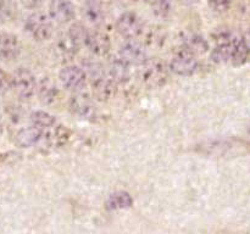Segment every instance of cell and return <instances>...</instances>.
<instances>
[{
  "instance_id": "cell-1",
  "label": "cell",
  "mask_w": 250,
  "mask_h": 234,
  "mask_svg": "<svg viewBox=\"0 0 250 234\" xmlns=\"http://www.w3.org/2000/svg\"><path fill=\"white\" fill-rule=\"evenodd\" d=\"M214 48L210 58L216 65L242 66L250 58V49L241 33H237L229 27H219L211 33Z\"/></svg>"
},
{
  "instance_id": "cell-2",
  "label": "cell",
  "mask_w": 250,
  "mask_h": 234,
  "mask_svg": "<svg viewBox=\"0 0 250 234\" xmlns=\"http://www.w3.org/2000/svg\"><path fill=\"white\" fill-rule=\"evenodd\" d=\"M83 71L92 87L93 98L97 101L106 102L116 95L117 84L110 77L106 67L102 62L95 60H85L83 62Z\"/></svg>"
},
{
  "instance_id": "cell-3",
  "label": "cell",
  "mask_w": 250,
  "mask_h": 234,
  "mask_svg": "<svg viewBox=\"0 0 250 234\" xmlns=\"http://www.w3.org/2000/svg\"><path fill=\"white\" fill-rule=\"evenodd\" d=\"M138 79L148 89H159L166 85L170 77L168 65L158 56H149L138 66Z\"/></svg>"
},
{
  "instance_id": "cell-4",
  "label": "cell",
  "mask_w": 250,
  "mask_h": 234,
  "mask_svg": "<svg viewBox=\"0 0 250 234\" xmlns=\"http://www.w3.org/2000/svg\"><path fill=\"white\" fill-rule=\"evenodd\" d=\"M203 154L214 157H237L250 154V141L238 138L219 139L199 146Z\"/></svg>"
},
{
  "instance_id": "cell-5",
  "label": "cell",
  "mask_w": 250,
  "mask_h": 234,
  "mask_svg": "<svg viewBox=\"0 0 250 234\" xmlns=\"http://www.w3.org/2000/svg\"><path fill=\"white\" fill-rule=\"evenodd\" d=\"M24 32L34 41L43 43L54 36V22L48 14L43 11L32 12L24 21Z\"/></svg>"
},
{
  "instance_id": "cell-6",
  "label": "cell",
  "mask_w": 250,
  "mask_h": 234,
  "mask_svg": "<svg viewBox=\"0 0 250 234\" xmlns=\"http://www.w3.org/2000/svg\"><path fill=\"white\" fill-rule=\"evenodd\" d=\"M146 23L137 12L125 11L116 20V31L126 40H138L146 33Z\"/></svg>"
},
{
  "instance_id": "cell-7",
  "label": "cell",
  "mask_w": 250,
  "mask_h": 234,
  "mask_svg": "<svg viewBox=\"0 0 250 234\" xmlns=\"http://www.w3.org/2000/svg\"><path fill=\"white\" fill-rule=\"evenodd\" d=\"M12 90L21 100L28 101L37 93V78L29 68L20 67L11 75Z\"/></svg>"
},
{
  "instance_id": "cell-8",
  "label": "cell",
  "mask_w": 250,
  "mask_h": 234,
  "mask_svg": "<svg viewBox=\"0 0 250 234\" xmlns=\"http://www.w3.org/2000/svg\"><path fill=\"white\" fill-rule=\"evenodd\" d=\"M168 68L175 75L181 77H189L194 75L199 68V60L197 55L180 46L173 53L168 63Z\"/></svg>"
},
{
  "instance_id": "cell-9",
  "label": "cell",
  "mask_w": 250,
  "mask_h": 234,
  "mask_svg": "<svg viewBox=\"0 0 250 234\" xmlns=\"http://www.w3.org/2000/svg\"><path fill=\"white\" fill-rule=\"evenodd\" d=\"M68 109L75 116L87 121H94L98 116V110L95 102L88 94L82 92L73 93L68 101Z\"/></svg>"
},
{
  "instance_id": "cell-10",
  "label": "cell",
  "mask_w": 250,
  "mask_h": 234,
  "mask_svg": "<svg viewBox=\"0 0 250 234\" xmlns=\"http://www.w3.org/2000/svg\"><path fill=\"white\" fill-rule=\"evenodd\" d=\"M59 79L63 88L73 93L82 92L84 85L87 84V76L82 67L76 65L65 66L59 73Z\"/></svg>"
},
{
  "instance_id": "cell-11",
  "label": "cell",
  "mask_w": 250,
  "mask_h": 234,
  "mask_svg": "<svg viewBox=\"0 0 250 234\" xmlns=\"http://www.w3.org/2000/svg\"><path fill=\"white\" fill-rule=\"evenodd\" d=\"M117 55L129 66H141L149 58L146 46L138 40H126L121 46Z\"/></svg>"
},
{
  "instance_id": "cell-12",
  "label": "cell",
  "mask_w": 250,
  "mask_h": 234,
  "mask_svg": "<svg viewBox=\"0 0 250 234\" xmlns=\"http://www.w3.org/2000/svg\"><path fill=\"white\" fill-rule=\"evenodd\" d=\"M84 46L93 54L94 56H103L109 55L110 50H111V39H110L109 34L104 33L98 29H88V33L85 36Z\"/></svg>"
},
{
  "instance_id": "cell-13",
  "label": "cell",
  "mask_w": 250,
  "mask_h": 234,
  "mask_svg": "<svg viewBox=\"0 0 250 234\" xmlns=\"http://www.w3.org/2000/svg\"><path fill=\"white\" fill-rule=\"evenodd\" d=\"M19 37L10 32H0V62H12L21 55Z\"/></svg>"
},
{
  "instance_id": "cell-14",
  "label": "cell",
  "mask_w": 250,
  "mask_h": 234,
  "mask_svg": "<svg viewBox=\"0 0 250 234\" xmlns=\"http://www.w3.org/2000/svg\"><path fill=\"white\" fill-rule=\"evenodd\" d=\"M48 15L56 23H70L76 17V6L71 0H50Z\"/></svg>"
},
{
  "instance_id": "cell-15",
  "label": "cell",
  "mask_w": 250,
  "mask_h": 234,
  "mask_svg": "<svg viewBox=\"0 0 250 234\" xmlns=\"http://www.w3.org/2000/svg\"><path fill=\"white\" fill-rule=\"evenodd\" d=\"M180 46L190 51L194 55H204L210 50L209 41L202 34L192 31H182L180 33Z\"/></svg>"
},
{
  "instance_id": "cell-16",
  "label": "cell",
  "mask_w": 250,
  "mask_h": 234,
  "mask_svg": "<svg viewBox=\"0 0 250 234\" xmlns=\"http://www.w3.org/2000/svg\"><path fill=\"white\" fill-rule=\"evenodd\" d=\"M106 70L116 84L127 83L131 79V66L125 62L119 55L110 56Z\"/></svg>"
},
{
  "instance_id": "cell-17",
  "label": "cell",
  "mask_w": 250,
  "mask_h": 234,
  "mask_svg": "<svg viewBox=\"0 0 250 234\" xmlns=\"http://www.w3.org/2000/svg\"><path fill=\"white\" fill-rule=\"evenodd\" d=\"M36 94L38 95V99L41 100L42 104L48 105V106L53 105L59 98L58 85L50 77L45 76V77L41 78V80L38 82Z\"/></svg>"
},
{
  "instance_id": "cell-18",
  "label": "cell",
  "mask_w": 250,
  "mask_h": 234,
  "mask_svg": "<svg viewBox=\"0 0 250 234\" xmlns=\"http://www.w3.org/2000/svg\"><path fill=\"white\" fill-rule=\"evenodd\" d=\"M83 19L90 24L99 27L105 19V12L100 0H84L82 5Z\"/></svg>"
},
{
  "instance_id": "cell-19",
  "label": "cell",
  "mask_w": 250,
  "mask_h": 234,
  "mask_svg": "<svg viewBox=\"0 0 250 234\" xmlns=\"http://www.w3.org/2000/svg\"><path fill=\"white\" fill-rule=\"evenodd\" d=\"M43 132L44 131L39 129L38 127H24V128L20 129L16 133V136H15V143L20 148H32V146L41 143L42 138H43Z\"/></svg>"
},
{
  "instance_id": "cell-20",
  "label": "cell",
  "mask_w": 250,
  "mask_h": 234,
  "mask_svg": "<svg viewBox=\"0 0 250 234\" xmlns=\"http://www.w3.org/2000/svg\"><path fill=\"white\" fill-rule=\"evenodd\" d=\"M51 129L53 131L48 132V133L43 132V138H42V140H44V143L49 148H61V146L65 145L71 136L70 129L58 123L54 127H51Z\"/></svg>"
},
{
  "instance_id": "cell-21",
  "label": "cell",
  "mask_w": 250,
  "mask_h": 234,
  "mask_svg": "<svg viewBox=\"0 0 250 234\" xmlns=\"http://www.w3.org/2000/svg\"><path fill=\"white\" fill-rule=\"evenodd\" d=\"M133 205V197L128 192L125 190H117L111 193L105 200V207L109 211H119V210H126Z\"/></svg>"
},
{
  "instance_id": "cell-22",
  "label": "cell",
  "mask_w": 250,
  "mask_h": 234,
  "mask_svg": "<svg viewBox=\"0 0 250 234\" xmlns=\"http://www.w3.org/2000/svg\"><path fill=\"white\" fill-rule=\"evenodd\" d=\"M149 5H150L151 14H153L156 19L166 21V20H168L172 16V0H150Z\"/></svg>"
},
{
  "instance_id": "cell-23",
  "label": "cell",
  "mask_w": 250,
  "mask_h": 234,
  "mask_svg": "<svg viewBox=\"0 0 250 234\" xmlns=\"http://www.w3.org/2000/svg\"><path fill=\"white\" fill-rule=\"evenodd\" d=\"M31 122H32V126L34 127H38L39 129L42 131H45V129L51 128V127L55 126L58 122H56L55 116H53L51 114L46 111H34L31 114Z\"/></svg>"
},
{
  "instance_id": "cell-24",
  "label": "cell",
  "mask_w": 250,
  "mask_h": 234,
  "mask_svg": "<svg viewBox=\"0 0 250 234\" xmlns=\"http://www.w3.org/2000/svg\"><path fill=\"white\" fill-rule=\"evenodd\" d=\"M88 33V28L81 22H75L70 26L67 31V36L68 38L72 40V43L75 45H77L78 48H81L82 45H84V40H85V36Z\"/></svg>"
},
{
  "instance_id": "cell-25",
  "label": "cell",
  "mask_w": 250,
  "mask_h": 234,
  "mask_svg": "<svg viewBox=\"0 0 250 234\" xmlns=\"http://www.w3.org/2000/svg\"><path fill=\"white\" fill-rule=\"evenodd\" d=\"M17 15L16 0H0V22L14 21Z\"/></svg>"
},
{
  "instance_id": "cell-26",
  "label": "cell",
  "mask_w": 250,
  "mask_h": 234,
  "mask_svg": "<svg viewBox=\"0 0 250 234\" xmlns=\"http://www.w3.org/2000/svg\"><path fill=\"white\" fill-rule=\"evenodd\" d=\"M234 0H208L210 9L216 14H225L231 9Z\"/></svg>"
},
{
  "instance_id": "cell-27",
  "label": "cell",
  "mask_w": 250,
  "mask_h": 234,
  "mask_svg": "<svg viewBox=\"0 0 250 234\" xmlns=\"http://www.w3.org/2000/svg\"><path fill=\"white\" fill-rule=\"evenodd\" d=\"M12 89L11 75L0 68V97L7 94Z\"/></svg>"
},
{
  "instance_id": "cell-28",
  "label": "cell",
  "mask_w": 250,
  "mask_h": 234,
  "mask_svg": "<svg viewBox=\"0 0 250 234\" xmlns=\"http://www.w3.org/2000/svg\"><path fill=\"white\" fill-rule=\"evenodd\" d=\"M23 7L28 10H38L45 0H20Z\"/></svg>"
},
{
  "instance_id": "cell-29",
  "label": "cell",
  "mask_w": 250,
  "mask_h": 234,
  "mask_svg": "<svg viewBox=\"0 0 250 234\" xmlns=\"http://www.w3.org/2000/svg\"><path fill=\"white\" fill-rule=\"evenodd\" d=\"M241 36H242V38H243L244 43H246L247 45H248V48L250 49V28L246 29L243 33H241Z\"/></svg>"
},
{
  "instance_id": "cell-30",
  "label": "cell",
  "mask_w": 250,
  "mask_h": 234,
  "mask_svg": "<svg viewBox=\"0 0 250 234\" xmlns=\"http://www.w3.org/2000/svg\"><path fill=\"white\" fill-rule=\"evenodd\" d=\"M177 1L182 2V4L185 5H194V4H198L199 0H177Z\"/></svg>"
},
{
  "instance_id": "cell-31",
  "label": "cell",
  "mask_w": 250,
  "mask_h": 234,
  "mask_svg": "<svg viewBox=\"0 0 250 234\" xmlns=\"http://www.w3.org/2000/svg\"><path fill=\"white\" fill-rule=\"evenodd\" d=\"M132 1H134V2H150V0H132Z\"/></svg>"
},
{
  "instance_id": "cell-32",
  "label": "cell",
  "mask_w": 250,
  "mask_h": 234,
  "mask_svg": "<svg viewBox=\"0 0 250 234\" xmlns=\"http://www.w3.org/2000/svg\"><path fill=\"white\" fill-rule=\"evenodd\" d=\"M1 134H2V126L1 123H0V136H1Z\"/></svg>"
},
{
  "instance_id": "cell-33",
  "label": "cell",
  "mask_w": 250,
  "mask_h": 234,
  "mask_svg": "<svg viewBox=\"0 0 250 234\" xmlns=\"http://www.w3.org/2000/svg\"><path fill=\"white\" fill-rule=\"evenodd\" d=\"M249 133H250V126H249Z\"/></svg>"
}]
</instances>
